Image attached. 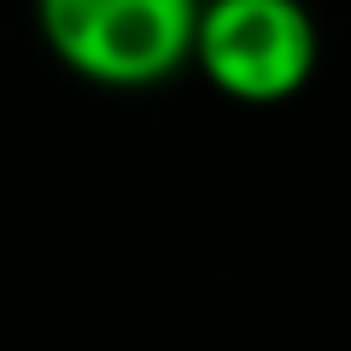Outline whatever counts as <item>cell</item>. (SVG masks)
Masks as SVG:
<instances>
[{
    "label": "cell",
    "mask_w": 351,
    "mask_h": 351,
    "mask_svg": "<svg viewBox=\"0 0 351 351\" xmlns=\"http://www.w3.org/2000/svg\"><path fill=\"white\" fill-rule=\"evenodd\" d=\"M41 29L71 71L112 88L170 76L199 41L193 0H41Z\"/></svg>",
    "instance_id": "cell-1"
},
{
    "label": "cell",
    "mask_w": 351,
    "mask_h": 351,
    "mask_svg": "<svg viewBox=\"0 0 351 351\" xmlns=\"http://www.w3.org/2000/svg\"><path fill=\"white\" fill-rule=\"evenodd\" d=\"M199 64L240 100H281L311 76V24L293 0H211L199 12Z\"/></svg>",
    "instance_id": "cell-2"
}]
</instances>
